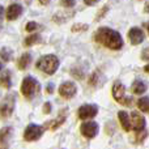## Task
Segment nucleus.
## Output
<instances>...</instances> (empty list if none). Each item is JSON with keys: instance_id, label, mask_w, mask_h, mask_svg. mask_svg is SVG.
<instances>
[{"instance_id": "473e14b6", "label": "nucleus", "mask_w": 149, "mask_h": 149, "mask_svg": "<svg viewBox=\"0 0 149 149\" xmlns=\"http://www.w3.org/2000/svg\"><path fill=\"white\" fill-rule=\"evenodd\" d=\"M1 68H3V64H1V63H0V71H1Z\"/></svg>"}, {"instance_id": "72a5a7b5", "label": "nucleus", "mask_w": 149, "mask_h": 149, "mask_svg": "<svg viewBox=\"0 0 149 149\" xmlns=\"http://www.w3.org/2000/svg\"><path fill=\"white\" fill-rule=\"evenodd\" d=\"M148 33H149V25H148Z\"/></svg>"}, {"instance_id": "ddd939ff", "label": "nucleus", "mask_w": 149, "mask_h": 149, "mask_svg": "<svg viewBox=\"0 0 149 149\" xmlns=\"http://www.w3.org/2000/svg\"><path fill=\"white\" fill-rule=\"evenodd\" d=\"M65 120V110H63L62 113L59 114V116H58L56 119H54V120L51 122H47L46 126L43 127V128H49V130H56L59 126H62L63 123H64Z\"/></svg>"}, {"instance_id": "393cba45", "label": "nucleus", "mask_w": 149, "mask_h": 149, "mask_svg": "<svg viewBox=\"0 0 149 149\" xmlns=\"http://www.w3.org/2000/svg\"><path fill=\"white\" fill-rule=\"evenodd\" d=\"M50 111H51V103L46 102V103H45V106H43V113L45 114H49Z\"/></svg>"}, {"instance_id": "39448f33", "label": "nucleus", "mask_w": 149, "mask_h": 149, "mask_svg": "<svg viewBox=\"0 0 149 149\" xmlns=\"http://www.w3.org/2000/svg\"><path fill=\"white\" fill-rule=\"evenodd\" d=\"M43 131L45 128L38 126V124H29L26 127L25 132H24V139L26 141H36V140H38L43 135Z\"/></svg>"}, {"instance_id": "412c9836", "label": "nucleus", "mask_w": 149, "mask_h": 149, "mask_svg": "<svg viewBox=\"0 0 149 149\" xmlns=\"http://www.w3.org/2000/svg\"><path fill=\"white\" fill-rule=\"evenodd\" d=\"M0 56H1V59L4 60V62H8V60H10V58H12V51H10L9 49H3L1 51H0Z\"/></svg>"}, {"instance_id": "20e7f679", "label": "nucleus", "mask_w": 149, "mask_h": 149, "mask_svg": "<svg viewBox=\"0 0 149 149\" xmlns=\"http://www.w3.org/2000/svg\"><path fill=\"white\" fill-rule=\"evenodd\" d=\"M113 97L116 102H119L120 105H124V106H131L134 100L132 97H128L126 95V86L122 85L120 82H115L113 86Z\"/></svg>"}, {"instance_id": "4468645a", "label": "nucleus", "mask_w": 149, "mask_h": 149, "mask_svg": "<svg viewBox=\"0 0 149 149\" xmlns=\"http://www.w3.org/2000/svg\"><path fill=\"white\" fill-rule=\"evenodd\" d=\"M118 118L119 122H120L122 127L124 128V131H131V120H130V115L126 111H119L118 113Z\"/></svg>"}, {"instance_id": "f3484780", "label": "nucleus", "mask_w": 149, "mask_h": 149, "mask_svg": "<svg viewBox=\"0 0 149 149\" xmlns=\"http://www.w3.org/2000/svg\"><path fill=\"white\" fill-rule=\"evenodd\" d=\"M0 85H1L3 88H5V89H9L10 88V72L9 71H5L4 73L0 76Z\"/></svg>"}, {"instance_id": "4be33fe9", "label": "nucleus", "mask_w": 149, "mask_h": 149, "mask_svg": "<svg viewBox=\"0 0 149 149\" xmlns=\"http://www.w3.org/2000/svg\"><path fill=\"white\" fill-rule=\"evenodd\" d=\"M98 76H100V71L93 72L92 76L89 77V85H98L100 84V79H98Z\"/></svg>"}, {"instance_id": "1a4fd4ad", "label": "nucleus", "mask_w": 149, "mask_h": 149, "mask_svg": "<svg viewBox=\"0 0 149 149\" xmlns=\"http://www.w3.org/2000/svg\"><path fill=\"white\" fill-rule=\"evenodd\" d=\"M98 113V107L95 105H84L79 109L77 111V115L80 119L82 120H86V119H92L97 115Z\"/></svg>"}, {"instance_id": "f03ea898", "label": "nucleus", "mask_w": 149, "mask_h": 149, "mask_svg": "<svg viewBox=\"0 0 149 149\" xmlns=\"http://www.w3.org/2000/svg\"><path fill=\"white\" fill-rule=\"evenodd\" d=\"M36 67L39 71L47 73V74H52L56 72V70L59 68V59L55 55H45V56L39 58L37 62Z\"/></svg>"}, {"instance_id": "9d476101", "label": "nucleus", "mask_w": 149, "mask_h": 149, "mask_svg": "<svg viewBox=\"0 0 149 149\" xmlns=\"http://www.w3.org/2000/svg\"><path fill=\"white\" fill-rule=\"evenodd\" d=\"M130 120H131V130H134V131L140 132L145 128V118L141 114L137 113V111H134L131 114Z\"/></svg>"}, {"instance_id": "dca6fc26", "label": "nucleus", "mask_w": 149, "mask_h": 149, "mask_svg": "<svg viewBox=\"0 0 149 149\" xmlns=\"http://www.w3.org/2000/svg\"><path fill=\"white\" fill-rule=\"evenodd\" d=\"M30 62H31V55L25 52V54L21 55V58L18 59L17 67L20 68V70H26V68L29 67V64H30Z\"/></svg>"}, {"instance_id": "b1692460", "label": "nucleus", "mask_w": 149, "mask_h": 149, "mask_svg": "<svg viewBox=\"0 0 149 149\" xmlns=\"http://www.w3.org/2000/svg\"><path fill=\"white\" fill-rule=\"evenodd\" d=\"M37 29H38V24L34 22V21L28 22V24H26V26H25V30L26 31H34V30H37Z\"/></svg>"}, {"instance_id": "a878e982", "label": "nucleus", "mask_w": 149, "mask_h": 149, "mask_svg": "<svg viewBox=\"0 0 149 149\" xmlns=\"http://www.w3.org/2000/svg\"><path fill=\"white\" fill-rule=\"evenodd\" d=\"M141 59L149 60V47H148V49H145L144 51H143V54H141Z\"/></svg>"}, {"instance_id": "7c9ffc66", "label": "nucleus", "mask_w": 149, "mask_h": 149, "mask_svg": "<svg viewBox=\"0 0 149 149\" xmlns=\"http://www.w3.org/2000/svg\"><path fill=\"white\" fill-rule=\"evenodd\" d=\"M144 71H145L147 73H149V64H147V65L144 67Z\"/></svg>"}, {"instance_id": "f257e3e1", "label": "nucleus", "mask_w": 149, "mask_h": 149, "mask_svg": "<svg viewBox=\"0 0 149 149\" xmlns=\"http://www.w3.org/2000/svg\"><path fill=\"white\" fill-rule=\"evenodd\" d=\"M94 39L98 43L106 46L111 50H120L123 47L122 36L116 30L110 28H100L94 34Z\"/></svg>"}, {"instance_id": "6e6552de", "label": "nucleus", "mask_w": 149, "mask_h": 149, "mask_svg": "<svg viewBox=\"0 0 149 149\" xmlns=\"http://www.w3.org/2000/svg\"><path fill=\"white\" fill-rule=\"evenodd\" d=\"M80 131H81L84 137H86V139H93V137H95V135L98 134L100 127H98V124L95 123V122H85L84 124H81Z\"/></svg>"}, {"instance_id": "6ab92c4d", "label": "nucleus", "mask_w": 149, "mask_h": 149, "mask_svg": "<svg viewBox=\"0 0 149 149\" xmlns=\"http://www.w3.org/2000/svg\"><path fill=\"white\" fill-rule=\"evenodd\" d=\"M39 42H41V36H38V34H33V36L28 37V38L24 41V46L30 47L36 43H39Z\"/></svg>"}, {"instance_id": "bb28decb", "label": "nucleus", "mask_w": 149, "mask_h": 149, "mask_svg": "<svg viewBox=\"0 0 149 149\" xmlns=\"http://www.w3.org/2000/svg\"><path fill=\"white\" fill-rule=\"evenodd\" d=\"M62 4L64 5V7H73V5L76 4V1H62Z\"/></svg>"}, {"instance_id": "c85d7f7f", "label": "nucleus", "mask_w": 149, "mask_h": 149, "mask_svg": "<svg viewBox=\"0 0 149 149\" xmlns=\"http://www.w3.org/2000/svg\"><path fill=\"white\" fill-rule=\"evenodd\" d=\"M144 9H145V12H147V13H149V1L145 3V8H144Z\"/></svg>"}, {"instance_id": "2eb2a0df", "label": "nucleus", "mask_w": 149, "mask_h": 149, "mask_svg": "<svg viewBox=\"0 0 149 149\" xmlns=\"http://www.w3.org/2000/svg\"><path fill=\"white\" fill-rule=\"evenodd\" d=\"M148 89L147 84H145L144 81H141V80H136V81L132 84V92L135 93V94H143V93H145Z\"/></svg>"}, {"instance_id": "2f4dec72", "label": "nucleus", "mask_w": 149, "mask_h": 149, "mask_svg": "<svg viewBox=\"0 0 149 149\" xmlns=\"http://www.w3.org/2000/svg\"><path fill=\"white\" fill-rule=\"evenodd\" d=\"M3 9H4V8H3V7H0V17H1V16H3Z\"/></svg>"}, {"instance_id": "c756f323", "label": "nucleus", "mask_w": 149, "mask_h": 149, "mask_svg": "<svg viewBox=\"0 0 149 149\" xmlns=\"http://www.w3.org/2000/svg\"><path fill=\"white\" fill-rule=\"evenodd\" d=\"M85 4L86 5H94V4H97V1H85Z\"/></svg>"}, {"instance_id": "7ed1b4c3", "label": "nucleus", "mask_w": 149, "mask_h": 149, "mask_svg": "<svg viewBox=\"0 0 149 149\" xmlns=\"http://www.w3.org/2000/svg\"><path fill=\"white\" fill-rule=\"evenodd\" d=\"M39 90H41V85H39V82L37 81L34 77L28 76L22 80V84H21V93H22V95L25 98L31 100V98H34L37 94H38Z\"/></svg>"}, {"instance_id": "9b49d317", "label": "nucleus", "mask_w": 149, "mask_h": 149, "mask_svg": "<svg viewBox=\"0 0 149 149\" xmlns=\"http://www.w3.org/2000/svg\"><path fill=\"white\" fill-rule=\"evenodd\" d=\"M128 38L132 45H140L144 41V31L140 28H131L128 31Z\"/></svg>"}, {"instance_id": "f8f14e48", "label": "nucleus", "mask_w": 149, "mask_h": 149, "mask_svg": "<svg viewBox=\"0 0 149 149\" xmlns=\"http://www.w3.org/2000/svg\"><path fill=\"white\" fill-rule=\"evenodd\" d=\"M21 13H22V7H21L20 4H17V3H13V4H10L9 7L7 8L5 16H7V20L13 21L17 17H20Z\"/></svg>"}, {"instance_id": "423d86ee", "label": "nucleus", "mask_w": 149, "mask_h": 149, "mask_svg": "<svg viewBox=\"0 0 149 149\" xmlns=\"http://www.w3.org/2000/svg\"><path fill=\"white\" fill-rule=\"evenodd\" d=\"M13 109H15V95L9 94L4 98V101L0 105V116L8 118L13 113Z\"/></svg>"}, {"instance_id": "a211bd4d", "label": "nucleus", "mask_w": 149, "mask_h": 149, "mask_svg": "<svg viewBox=\"0 0 149 149\" xmlns=\"http://www.w3.org/2000/svg\"><path fill=\"white\" fill-rule=\"evenodd\" d=\"M10 134H12V128H10V127H5V128H3L1 131H0V145L7 143V140L9 139Z\"/></svg>"}, {"instance_id": "0eeeda50", "label": "nucleus", "mask_w": 149, "mask_h": 149, "mask_svg": "<svg viewBox=\"0 0 149 149\" xmlns=\"http://www.w3.org/2000/svg\"><path fill=\"white\" fill-rule=\"evenodd\" d=\"M77 93V86L72 81H65L59 86V94L62 95L64 100H71L76 95Z\"/></svg>"}, {"instance_id": "5701e85b", "label": "nucleus", "mask_w": 149, "mask_h": 149, "mask_svg": "<svg viewBox=\"0 0 149 149\" xmlns=\"http://www.w3.org/2000/svg\"><path fill=\"white\" fill-rule=\"evenodd\" d=\"M88 29V25L85 24H74L72 26V31H84Z\"/></svg>"}, {"instance_id": "aec40b11", "label": "nucleus", "mask_w": 149, "mask_h": 149, "mask_svg": "<svg viewBox=\"0 0 149 149\" xmlns=\"http://www.w3.org/2000/svg\"><path fill=\"white\" fill-rule=\"evenodd\" d=\"M137 107L143 111V113H148L149 114V98L148 97H143L137 101Z\"/></svg>"}, {"instance_id": "cd10ccee", "label": "nucleus", "mask_w": 149, "mask_h": 149, "mask_svg": "<svg viewBox=\"0 0 149 149\" xmlns=\"http://www.w3.org/2000/svg\"><path fill=\"white\" fill-rule=\"evenodd\" d=\"M52 90H54V85L50 82V84L46 86V92H47V93H52Z\"/></svg>"}]
</instances>
